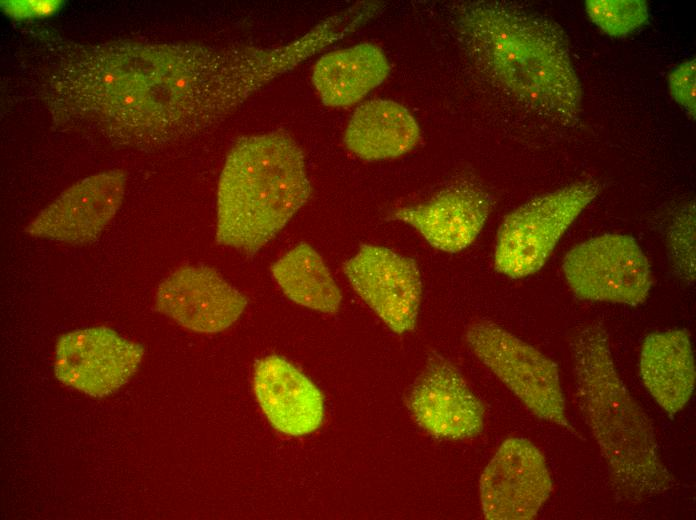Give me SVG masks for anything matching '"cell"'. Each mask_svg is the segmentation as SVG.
Masks as SVG:
<instances>
[{
	"instance_id": "6da1fadb",
	"label": "cell",
	"mask_w": 696,
	"mask_h": 520,
	"mask_svg": "<svg viewBox=\"0 0 696 520\" xmlns=\"http://www.w3.org/2000/svg\"><path fill=\"white\" fill-rule=\"evenodd\" d=\"M451 22L468 57L492 82L546 117L577 120L581 83L554 21L511 3L466 1L452 7Z\"/></svg>"
},
{
	"instance_id": "7a4b0ae2",
	"label": "cell",
	"mask_w": 696,
	"mask_h": 520,
	"mask_svg": "<svg viewBox=\"0 0 696 520\" xmlns=\"http://www.w3.org/2000/svg\"><path fill=\"white\" fill-rule=\"evenodd\" d=\"M571 350L578 406L617 491L643 499L669 490L673 478L653 426L618 374L606 331L599 324L585 327Z\"/></svg>"
},
{
	"instance_id": "3957f363",
	"label": "cell",
	"mask_w": 696,
	"mask_h": 520,
	"mask_svg": "<svg viewBox=\"0 0 696 520\" xmlns=\"http://www.w3.org/2000/svg\"><path fill=\"white\" fill-rule=\"evenodd\" d=\"M311 185L301 148L283 132L240 138L217 189L216 241L255 253L307 202Z\"/></svg>"
},
{
	"instance_id": "277c9868",
	"label": "cell",
	"mask_w": 696,
	"mask_h": 520,
	"mask_svg": "<svg viewBox=\"0 0 696 520\" xmlns=\"http://www.w3.org/2000/svg\"><path fill=\"white\" fill-rule=\"evenodd\" d=\"M598 192L595 182H577L537 196L509 213L497 233L496 270L518 279L541 269L559 239Z\"/></svg>"
},
{
	"instance_id": "5b68a950",
	"label": "cell",
	"mask_w": 696,
	"mask_h": 520,
	"mask_svg": "<svg viewBox=\"0 0 696 520\" xmlns=\"http://www.w3.org/2000/svg\"><path fill=\"white\" fill-rule=\"evenodd\" d=\"M466 342L488 367L538 418L570 428L556 363L535 347L495 323L476 322Z\"/></svg>"
},
{
	"instance_id": "8992f818",
	"label": "cell",
	"mask_w": 696,
	"mask_h": 520,
	"mask_svg": "<svg viewBox=\"0 0 696 520\" xmlns=\"http://www.w3.org/2000/svg\"><path fill=\"white\" fill-rule=\"evenodd\" d=\"M562 270L581 299L638 305L652 286L650 264L634 238L604 234L570 249Z\"/></svg>"
},
{
	"instance_id": "52a82bcc",
	"label": "cell",
	"mask_w": 696,
	"mask_h": 520,
	"mask_svg": "<svg viewBox=\"0 0 696 520\" xmlns=\"http://www.w3.org/2000/svg\"><path fill=\"white\" fill-rule=\"evenodd\" d=\"M143 347L105 326L62 334L56 343V378L92 397H105L125 385L139 368Z\"/></svg>"
},
{
	"instance_id": "ba28073f",
	"label": "cell",
	"mask_w": 696,
	"mask_h": 520,
	"mask_svg": "<svg viewBox=\"0 0 696 520\" xmlns=\"http://www.w3.org/2000/svg\"><path fill=\"white\" fill-rule=\"evenodd\" d=\"M479 489L486 519L529 520L548 500L553 482L542 452L516 437L498 448L481 474Z\"/></svg>"
},
{
	"instance_id": "9c48e42d",
	"label": "cell",
	"mask_w": 696,
	"mask_h": 520,
	"mask_svg": "<svg viewBox=\"0 0 696 520\" xmlns=\"http://www.w3.org/2000/svg\"><path fill=\"white\" fill-rule=\"evenodd\" d=\"M350 285L395 333L413 330L422 296L417 264L393 250L364 244L343 265Z\"/></svg>"
},
{
	"instance_id": "30bf717a",
	"label": "cell",
	"mask_w": 696,
	"mask_h": 520,
	"mask_svg": "<svg viewBox=\"0 0 696 520\" xmlns=\"http://www.w3.org/2000/svg\"><path fill=\"white\" fill-rule=\"evenodd\" d=\"M156 309L180 326L198 333L229 328L247 306L246 297L212 268H177L158 286Z\"/></svg>"
},
{
	"instance_id": "8fae6325",
	"label": "cell",
	"mask_w": 696,
	"mask_h": 520,
	"mask_svg": "<svg viewBox=\"0 0 696 520\" xmlns=\"http://www.w3.org/2000/svg\"><path fill=\"white\" fill-rule=\"evenodd\" d=\"M124 171L112 169L86 177L64 191L27 225L33 236L81 244L103 231L125 194Z\"/></svg>"
},
{
	"instance_id": "7c38bea8",
	"label": "cell",
	"mask_w": 696,
	"mask_h": 520,
	"mask_svg": "<svg viewBox=\"0 0 696 520\" xmlns=\"http://www.w3.org/2000/svg\"><path fill=\"white\" fill-rule=\"evenodd\" d=\"M409 409L426 432L446 439H469L484 425V407L460 371L442 357L432 358L415 382Z\"/></svg>"
},
{
	"instance_id": "4fadbf2b",
	"label": "cell",
	"mask_w": 696,
	"mask_h": 520,
	"mask_svg": "<svg viewBox=\"0 0 696 520\" xmlns=\"http://www.w3.org/2000/svg\"><path fill=\"white\" fill-rule=\"evenodd\" d=\"M490 208L486 192L469 182H458L426 202L395 210L392 216L414 227L431 246L456 253L474 242Z\"/></svg>"
},
{
	"instance_id": "5bb4252c",
	"label": "cell",
	"mask_w": 696,
	"mask_h": 520,
	"mask_svg": "<svg viewBox=\"0 0 696 520\" xmlns=\"http://www.w3.org/2000/svg\"><path fill=\"white\" fill-rule=\"evenodd\" d=\"M253 387L264 415L279 432L302 436L321 426L324 417L321 391L284 358L271 355L258 361Z\"/></svg>"
},
{
	"instance_id": "9a60e30c",
	"label": "cell",
	"mask_w": 696,
	"mask_h": 520,
	"mask_svg": "<svg viewBox=\"0 0 696 520\" xmlns=\"http://www.w3.org/2000/svg\"><path fill=\"white\" fill-rule=\"evenodd\" d=\"M641 379L659 406L670 414L681 411L695 387V363L686 329L649 334L640 353Z\"/></svg>"
},
{
	"instance_id": "2e32d148",
	"label": "cell",
	"mask_w": 696,
	"mask_h": 520,
	"mask_svg": "<svg viewBox=\"0 0 696 520\" xmlns=\"http://www.w3.org/2000/svg\"><path fill=\"white\" fill-rule=\"evenodd\" d=\"M390 70L384 51L364 42L321 56L313 67L312 82L324 105L348 107L379 86Z\"/></svg>"
},
{
	"instance_id": "e0dca14e",
	"label": "cell",
	"mask_w": 696,
	"mask_h": 520,
	"mask_svg": "<svg viewBox=\"0 0 696 520\" xmlns=\"http://www.w3.org/2000/svg\"><path fill=\"white\" fill-rule=\"evenodd\" d=\"M419 138L418 123L404 106L392 100L374 99L353 112L343 141L357 157L378 161L406 154Z\"/></svg>"
},
{
	"instance_id": "ac0fdd59",
	"label": "cell",
	"mask_w": 696,
	"mask_h": 520,
	"mask_svg": "<svg viewBox=\"0 0 696 520\" xmlns=\"http://www.w3.org/2000/svg\"><path fill=\"white\" fill-rule=\"evenodd\" d=\"M271 272L283 293L298 305L327 314L339 310L342 293L310 245H296L272 265Z\"/></svg>"
},
{
	"instance_id": "d6986e66",
	"label": "cell",
	"mask_w": 696,
	"mask_h": 520,
	"mask_svg": "<svg viewBox=\"0 0 696 520\" xmlns=\"http://www.w3.org/2000/svg\"><path fill=\"white\" fill-rule=\"evenodd\" d=\"M591 21L613 37H624L648 19V6L642 0H588L585 2Z\"/></svg>"
},
{
	"instance_id": "ffe728a7",
	"label": "cell",
	"mask_w": 696,
	"mask_h": 520,
	"mask_svg": "<svg viewBox=\"0 0 696 520\" xmlns=\"http://www.w3.org/2000/svg\"><path fill=\"white\" fill-rule=\"evenodd\" d=\"M670 252L675 267L689 281L695 276V214L694 207L683 209L670 230Z\"/></svg>"
},
{
	"instance_id": "44dd1931",
	"label": "cell",
	"mask_w": 696,
	"mask_h": 520,
	"mask_svg": "<svg viewBox=\"0 0 696 520\" xmlns=\"http://www.w3.org/2000/svg\"><path fill=\"white\" fill-rule=\"evenodd\" d=\"M696 61L687 60L669 74V89L674 100L692 117L696 111Z\"/></svg>"
},
{
	"instance_id": "7402d4cb",
	"label": "cell",
	"mask_w": 696,
	"mask_h": 520,
	"mask_svg": "<svg viewBox=\"0 0 696 520\" xmlns=\"http://www.w3.org/2000/svg\"><path fill=\"white\" fill-rule=\"evenodd\" d=\"M61 1H1L5 12L13 18L45 17L55 13Z\"/></svg>"
}]
</instances>
